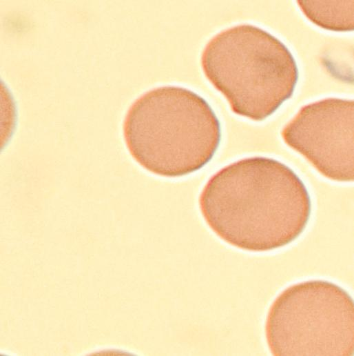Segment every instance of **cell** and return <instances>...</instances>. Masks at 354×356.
<instances>
[{"label":"cell","mask_w":354,"mask_h":356,"mask_svg":"<svg viewBox=\"0 0 354 356\" xmlns=\"http://www.w3.org/2000/svg\"><path fill=\"white\" fill-rule=\"evenodd\" d=\"M199 206L209 227L229 244L251 252L289 245L305 230L309 192L288 166L265 157L236 161L214 174Z\"/></svg>","instance_id":"1"},{"label":"cell","mask_w":354,"mask_h":356,"mask_svg":"<svg viewBox=\"0 0 354 356\" xmlns=\"http://www.w3.org/2000/svg\"><path fill=\"white\" fill-rule=\"evenodd\" d=\"M126 146L149 172L177 177L208 164L221 140L220 123L210 105L180 86L152 89L136 99L123 121Z\"/></svg>","instance_id":"2"},{"label":"cell","mask_w":354,"mask_h":356,"mask_svg":"<svg viewBox=\"0 0 354 356\" xmlns=\"http://www.w3.org/2000/svg\"><path fill=\"white\" fill-rule=\"evenodd\" d=\"M201 66L232 111L254 121L275 112L292 96L298 79L296 62L287 47L251 24L216 34L202 51Z\"/></svg>","instance_id":"3"},{"label":"cell","mask_w":354,"mask_h":356,"mask_svg":"<svg viewBox=\"0 0 354 356\" xmlns=\"http://www.w3.org/2000/svg\"><path fill=\"white\" fill-rule=\"evenodd\" d=\"M265 333L275 356L353 355V299L342 287L326 280L296 283L271 304Z\"/></svg>","instance_id":"4"},{"label":"cell","mask_w":354,"mask_h":356,"mask_svg":"<svg viewBox=\"0 0 354 356\" xmlns=\"http://www.w3.org/2000/svg\"><path fill=\"white\" fill-rule=\"evenodd\" d=\"M353 100L326 98L302 106L282 137L324 177L354 179Z\"/></svg>","instance_id":"5"},{"label":"cell","mask_w":354,"mask_h":356,"mask_svg":"<svg viewBox=\"0 0 354 356\" xmlns=\"http://www.w3.org/2000/svg\"><path fill=\"white\" fill-rule=\"evenodd\" d=\"M303 13L315 24L326 30L354 29L353 1L298 0Z\"/></svg>","instance_id":"6"}]
</instances>
